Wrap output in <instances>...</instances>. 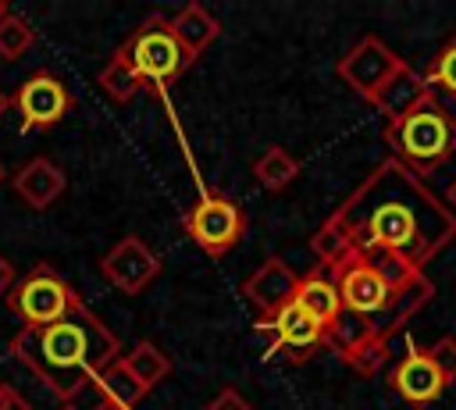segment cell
Wrapping results in <instances>:
<instances>
[{
	"mask_svg": "<svg viewBox=\"0 0 456 410\" xmlns=\"http://www.w3.org/2000/svg\"><path fill=\"white\" fill-rule=\"evenodd\" d=\"M7 14H11V7H7V0H0V21H4Z\"/></svg>",
	"mask_w": 456,
	"mask_h": 410,
	"instance_id": "31",
	"label": "cell"
},
{
	"mask_svg": "<svg viewBox=\"0 0 456 410\" xmlns=\"http://www.w3.org/2000/svg\"><path fill=\"white\" fill-rule=\"evenodd\" d=\"M385 143L399 164L424 178L456 153V114L438 100V93L428 89L410 111L385 121Z\"/></svg>",
	"mask_w": 456,
	"mask_h": 410,
	"instance_id": "3",
	"label": "cell"
},
{
	"mask_svg": "<svg viewBox=\"0 0 456 410\" xmlns=\"http://www.w3.org/2000/svg\"><path fill=\"white\" fill-rule=\"evenodd\" d=\"M121 360L128 364V371L146 385V389H153L157 381H164L167 374H171V360L157 349V342H150V339H142V342H135L128 353H121Z\"/></svg>",
	"mask_w": 456,
	"mask_h": 410,
	"instance_id": "21",
	"label": "cell"
},
{
	"mask_svg": "<svg viewBox=\"0 0 456 410\" xmlns=\"http://www.w3.org/2000/svg\"><path fill=\"white\" fill-rule=\"evenodd\" d=\"M349 250H353L349 232H346L331 214H328V217L321 221V228L310 235V253L317 257V267H321V271H331Z\"/></svg>",
	"mask_w": 456,
	"mask_h": 410,
	"instance_id": "20",
	"label": "cell"
},
{
	"mask_svg": "<svg viewBox=\"0 0 456 410\" xmlns=\"http://www.w3.org/2000/svg\"><path fill=\"white\" fill-rule=\"evenodd\" d=\"M171 32H175V39H178L185 61L192 64V61L221 36V25H217V18H214L203 4H185V7L171 18Z\"/></svg>",
	"mask_w": 456,
	"mask_h": 410,
	"instance_id": "15",
	"label": "cell"
},
{
	"mask_svg": "<svg viewBox=\"0 0 456 410\" xmlns=\"http://www.w3.org/2000/svg\"><path fill=\"white\" fill-rule=\"evenodd\" d=\"M424 353H428L431 364L442 371V378L452 385V381H456V335H442V339L431 342Z\"/></svg>",
	"mask_w": 456,
	"mask_h": 410,
	"instance_id": "25",
	"label": "cell"
},
{
	"mask_svg": "<svg viewBox=\"0 0 456 410\" xmlns=\"http://www.w3.org/2000/svg\"><path fill=\"white\" fill-rule=\"evenodd\" d=\"M253 178H256L264 189L278 193V189H285V185H292V182L299 178V160H296L285 146H267V150L253 160Z\"/></svg>",
	"mask_w": 456,
	"mask_h": 410,
	"instance_id": "18",
	"label": "cell"
},
{
	"mask_svg": "<svg viewBox=\"0 0 456 410\" xmlns=\"http://www.w3.org/2000/svg\"><path fill=\"white\" fill-rule=\"evenodd\" d=\"M331 217L349 232L353 250L395 253L420 271L456 239V214L395 157L381 160Z\"/></svg>",
	"mask_w": 456,
	"mask_h": 410,
	"instance_id": "1",
	"label": "cell"
},
{
	"mask_svg": "<svg viewBox=\"0 0 456 410\" xmlns=\"http://www.w3.org/2000/svg\"><path fill=\"white\" fill-rule=\"evenodd\" d=\"M7 310L21 321V328H43L61 321L64 314H71L82 296L50 267V264H36L25 278H18L11 285V292L4 296Z\"/></svg>",
	"mask_w": 456,
	"mask_h": 410,
	"instance_id": "5",
	"label": "cell"
},
{
	"mask_svg": "<svg viewBox=\"0 0 456 410\" xmlns=\"http://www.w3.org/2000/svg\"><path fill=\"white\" fill-rule=\"evenodd\" d=\"M185 235L207 257H228V250H235L239 239L246 235V214L224 193H207L185 214Z\"/></svg>",
	"mask_w": 456,
	"mask_h": 410,
	"instance_id": "7",
	"label": "cell"
},
{
	"mask_svg": "<svg viewBox=\"0 0 456 410\" xmlns=\"http://www.w3.org/2000/svg\"><path fill=\"white\" fill-rule=\"evenodd\" d=\"M11 182H14V193L21 196V203L32 207V210L53 207V203L61 200L64 185H68L64 171H61L50 157H32V160H25V164L14 171Z\"/></svg>",
	"mask_w": 456,
	"mask_h": 410,
	"instance_id": "13",
	"label": "cell"
},
{
	"mask_svg": "<svg viewBox=\"0 0 456 410\" xmlns=\"http://www.w3.org/2000/svg\"><path fill=\"white\" fill-rule=\"evenodd\" d=\"M118 57L139 75V82L146 89H157V93L164 86H171L189 68L185 53H182V46H178V39L171 32V18L160 14V11L146 14L132 29V36L118 46Z\"/></svg>",
	"mask_w": 456,
	"mask_h": 410,
	"instance_id": "4",
	"label": "cell"
},
{
	"mask_svg": "<svg viewBox=\"0 0 456 410\" xmlns=\"http://www.w3.org/2000/svg\"><path fill=\"white\" fill-rule=\"evenodd\" d=\"M424 93H428L424 75H420V71H413V68H406V71H403V75H399V78H395V82H392V86L374 100V107L381 111V118H385V121H395V118H399L403 111H410Z\"/></svg>",
	"mask_w": 456,
	"mask_h": 410,
	"instance_id": "17",
	"label": "cell"
},
{
	"mask_svg": "<svg viewBox=\"0 0 456 410\" xmlns=\"http://www.w3.org/2000/svg\"><path fill=\"white\" fill-rule=\"evenodd\" d=\"M207 410H253V406H249V399H246L239 389L228 385V389H221V392L207 403Z\"/></svg>",
	"mask_w": 456,
	"mask_h": 410,
	"instance_id": "26",
	"label": "cell"
},
{
	"mask_svg": "<svg viewBox=\"0 0 456 410\" xmlns=\"http://www.w3.org/2000/svg\"><path fill=\"white\" fill-rule=\"evenodd\" d=\"M0 410H32V406H28V399L14 385L0 381Z\"/></svg>",
	"mask_w": 456,
	"mask_h": 410,
	"instance_id": "27",
	"label": "cell"
},
{
	"mask_svg": "<svg viewBox=\"0 0 456 410\" xmlns=\"http://www.w3.org/2000/svg\"><path fill=\"white\" fill-rule=\"evenodd\" d=\"M388 385H392V392H395L403 403H410L413 410L431 406V403L449 389V381L442 378V371L431 364V357H428L417 342H406L403 357H399L395 367L388 371Z\"/></svg>",
	"mask_w": 456,
	"mask_h": 410,
	"instance_id": "11",
	"label": "cell"
},
{
	"mask_svg": "<svg viewBox=\"0 0 456 410\" xmlns=\"http://www.w3.org/2000/svg\"><path fill=\"white\" fill-rule=\"evenodd\" d=\"M32 43H36V32H32V25H28L25 18L7 14V18L0 21V57H4V61L25 57V53L32 50Z\"/></svg>",
	"mask_w": 456,
	"mask_h": 410,
	"instance_id": "24",
	"label": "cell"
},
{
	"mask_svg": "<svg viewBox=\"0 0 456 410\" xmlns=\"http://www.w3.org/2000/svg\"><path fill=\"white\" fill-rule=\"evenodd\" d=\"M61 410H78V406H61Z\"/></svg>",
	"mask_w": 456,
	"mask_h": 410,
	"instance_id": "34",
	"label": "cell"
},
{
	"mask_svg": "<svg viewBox=\"0 0 456 410\" xmlns=\"http://www.w3.org/2000/svg\"><path fill=\"white\" fill-rule=\"evenodd\" d=\"M296 307H303L324 332H331L342 317V296H338V285L331 282L328 271H306L296 285V296H292Z\"/></svg>",
	"mask_w": 456,
	"mask_h": 410,
	"instance_id": "14",
	"label": "cell"
},
{
	"mask_svg": "<svg viewBox=\"0 0 456 410\" xmlns=\"http://www.w3.org/2000/svg\"><path fill=\"white\" fill-rule=\"evenodd\" d=\"M256 328L271 332V353H285L292 364H303L321 346H328V332L296 303L281 307L274 317H260Z\"/></svg>",
	"mask_w": 456,
	"mask_h": 410,
	"instance_id": "10",
	"label": "cell"
},
{
	"mask_svg": "<svg viewBox=\"0 0 456 410\" xmlns=\"http://www.w3.org/2000/svg\"><path fill=\"white\" fill-rule=\"evenodd\" d=\"M7 349L61 399V406H78V396L121 357V339L82 299L53 324L21 328Z\"/></svg>",
	"mask_w": 456,
	"mask_h": 410,
	"instance_id": "2",
	"label": "cell"
},
{
	"mask_svg": "<svg viewBox=\"0 0 456 410\" xmlns=\"http://www.w3.org/2000/svg\"><path fill=\"white\" fill-rule=\"evenodd\" d=\"M11 103H14V100H11V96H7V93H4V89H0V118H4V114H7V107H11Z\"/></svg>",
	"mask_w": 456,
	"mask_h": 410,
	"instance_id": "30",
	"label": "cell"
},
{
	"mask_svg": "<svg viewBox=\"0 0 456 410\" xmlns=\"http://www.w3.org/2000/svg\"><path fill=\"white\" fill-rule=\"evenodd\" d=\"M445 207L456 214V178H452V182H449V189H445Z\"/></svg>",
	"mask_w": 456,
	"mask_h": 410,
	"instance_id": "29",
	"label": "cell"
},
{
	"mask_svg": "<svg viewBox=\"0 0 456 410\" xmlns=\"http://www.w3.org/2000/svg\"><path fill=\"white\" fill-rule=\"evenodd\" d=\"M299 285V275L281 260V257H267L246 282H242V296L260 310V317H274L281 307L292 303Z\"/></svg>",
	"mask_w": 456,
	"mask_h": 410,
	"instance_id": "12",
	"label": "cell"
},
{
	"mask_svg": "<svg viewBox=\"0 0 456 410\" xmlns=\"http://www.w3.org/2000/svg\"><path fill=\"white\" fill-rule=\"evenodd\" d=\"M4 182H7V168L0 164V185H4Z\"/></svg>",
	"mask_w": 456,
	"mask_h": 410,
	"instance_id": "32",
	"label": "cell"
},
{
	"mask_svg": "<svg viewBox=\"0 0 456 410\" xmlns=\"http://www.w3.org/2000/svg\"><path fill=\"white\" fill-rule=\"evenodd\" d=\"M100 275L125 296H139L157 275H160V257L139 239L125 235L118 239L103 257H100Z\"/></svg>",
	"mask_w": 456,
	"mask_h": 410,
	"instance_id": "9",
	"label": "cell"
},
{
	"mask_svg": "<svg viewBox=\"0 0 456 410\" xmlns=\"http://www.w3.org/2000/svg\"><path fill=\"white\" fill-rule=\"evenodd\" d=\"M14 282H18V278H14V267H11V260L0 253V296H7Z\"/></svg>",
	"mask_w": 456,
	"mask_h": 410,
	"instance_id": "28",
	"label": "cell"
},
{
	"mask_svg": "<svg viewBox=\"0 0 456 410\" xmlns=\"http://www.w3.org/2000/svg\"><path fill=\"white\" fill-rule=\"evenodd\" d=\"M96 86H100V89H103V93H107L114 103H128V100H132V96L142 89L139 75H135V71H132V68H128V64H125L118 53H114V57H110V61L100 68Z\"/></svg>",
	"mask_w": 456,
	"mask_h": 410,
	"instance_id": "22",
	"label": "cell"
},
{
	"mask_svg": "<svg viewBox=\"0 0 456 410\" xmlns=\"http://www.w3.org/2000/svg\"><path fill=\"white\" fill-rule=\"evenodd\" d=\"M338 357H342L346 367L356 371L360 378H374V374H381V371L388 367L392 349H388V339L367 335V339H356V342H349L346 349H338Z\"/></svg>",
	"mask_w": 456,
	"mask_h": 410,
	"instance_id": "19",
	"label": "cell"
},
{
	"mask_svg": "<svg viewBox=\"0 0 456 410\" xmlns=\"http://www.w3.org/2000/svg\"><path fill=\"white\" fill-rule=\"evenodd\" d=\"M93 410H114V406H100V403H96V406H93Z\"/></svg>",
	"mask_w": 456,
	"mask_h": 410,
	"instance_id": "33",
	"label": "cell"
},
{
	"mask_svg": "<svg viewBox=\"0 0 456 410\" xmlns=\"http://www.w3.org/2000/svg\"><path fill=\"white\" fill-rule=\"evenodd\" d=\"M406 68H410V64H406L385 39H378V36L356 39V43L338 57V64H335L338 78H342L356 96H363L370 107H374V100H378Z\"/></svg>",
	"mask_w": 456,
	"mask_h": 410,
	"instance_id": "6",
	"label": "cell"
},
{
	"mask_svg": "<svg viewBox=\"0 0 456 410\" xmlns=\"http://www.w3.org/2000/svg\"><path fill=\"white\" fill-rule=\"evenodd\" d=\"M93 396H96V403L100 406H114V410H135L142 399H146V385L128 371V364L118 357L96 381H93V389H89Z\"/></svg>",
	"mask_w": 456,
	"mask_h": 410,
	"instance_id": "16",
	"label": "cell"
},
{
	"mask_svg": "<svg viewBox=\"0 0 456 410\" xmlns=\"http://www.w3.org/2000/svg\"><path fill=\"white\" fill-rule=\"evenodd\" d=\"M424 82L431 93H445L456 100V36L442 43V50L431 57V64L424 68Z\"/></svg>",
	"mask_w": 456,
	"mask_h": 410,
	"instance_id": "23",
	"label": "cell"
},
{
	"mask_svg": "<svg viewBox=\"0 0 456 410\" xmlns=\"http://www.w3.org/2000/svg\"><path fill=\"white\" fill-rule=\"evenodd\" d=\"M18 114H21V132H36V128H53L68 111H71V93L68 86L50 75V71H32L18 93L11 96Z\"/></svg>",
	"mask_w": 456,
	"mask_h": 410,
	"instance_id": "8",
	"label": "cell"
}]
</instances>
